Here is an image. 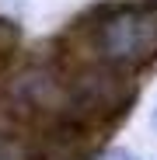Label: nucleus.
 Returning <instances> with one entry per match:
<instances>
[{"label": "nucleus", "instance_id": "f257e3e1", "mask_svg": "<svg viewBox=\"0 0 157 160\" xmlns=\"http://www.w3.org/2000/svg\"><path fill=\"white\" fill-rule=\"evenodd\" d=\"M91 49L101 66L129 73L157 59V0L122 4L91 24Z\"/></svg>", "mask_w": 157, "mask_h": 160}, {"label": "nucleus", "instance_id": "f03ea898", "mask_svg": "<svg viewBox=\"0 0 157 160\" xmlns=\"http://www.w3.org/2000/svg\"><path fill=\"white\" fill-rule=\"evenodd\" d=\"M101 160H133V157H129L126 150H112V153H105Z\"/></svg>", "mask_w": 157, "mask_h": 160}, {"label": "nucleus", "instance_id": "7ed1b4c3", "mask_svg": "<svg viewBox=\"0 0 157 160\" xmlns=\"http://www.w3.org/2000/svg\"><path fill=\"white\" fill-rule=\"evenodd\" d=\"M154 129H157V108H154Z\"/></svg>", "mask_w": 157, "mask_h": 160}]
</instances>
